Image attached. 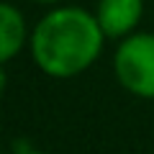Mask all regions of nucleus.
I'll return each instance as SVG.
<instances>
[{"label":"nucleus","mask_w":154,"mask_h":154,"mask_svg":"<svg viewBox=\"0 0 154 154\" xmlns=\"http://www.w3.org/2000/svg\"><path fill=\"white\" fill-rule=\"evenodd\" d=\"M103 33L105 31L98 16H90L88 11L80 8L51 11L33 28V62L51 77H75L98 59Z\"/></svg>","instance_id":"nucleus-1"},{"label":"nucleus","mask_w":154,"mask_h":154,"mask_svg":"<svg viewBox=\"0 0 154 154\" xmlns=\"http://www.w3.org/2000/svg\"><path fill=\"white\" fill-rule=\"evenodd\" d=\"M116 77L126 90L154 98V33L128 36L116 51Z\"/></svg>","instance_id":"nucleus-2"},{"label":"nucleus","mask_w":154,"mask_h":154,"mask_svg":"<svg viewBox=\"0 0 154 154\" xmlns=\"http://www.w3.org/2000/svg\"><path fill=\"white\" fill-rule=\"evenodd\" d=\"M144 13V0H100L98 21L105 36H123L139 23Z\"/></svg>","instance_id":"nucleus-3"},{"label":"nucleus","mask_w":154,"mask_h":154,"mask_svg":"<svg viewBox=\"0 0 154 154\" xmlns=\"http://www.w3.org/2000/svg\"><path fill=\"white\" fill-rule=\"evenodd\" d=\"M23 38H26L23 16L11 3H3L0 8V59L11 62L13 54L23 46Z\"/></svg>","instance_id":"nucleus-4"},{"label":"nucleus","mask_w":154,"mask_h":154,"mask_svg":"<svg viewBox=\"0 0 154 154\" xmlns=\"http://www.w3.org/2000/svg\"><path fill=\"white\" fill-rule=\"evenodd\" d=\"M21 154H44V152H21Z\"/></svg>","instance_id":"nucleus-5"},{"label":"nucleus","mask_w":154,"mask_h":154,"mask_svg":"<svg viewBox=\"0 0 154 154\" xmlns=\"http://www.w3.org/2000/svg\"><path fill=\"white\" fill-rule=\"evenodd\" d=\"M36 3H54V0H36Z\"/></svg>","instance_id":"nucleus-6"}]
</instances>
